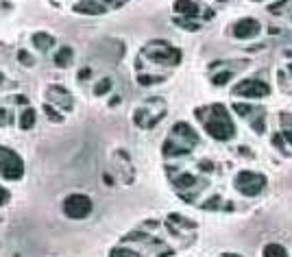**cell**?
Masks as SVG:
<instances>
[{"mask_svg":"<svg viewBox=\"0 0 292 257\" xmlns=\"http://www.w3.org/2000/svg\"><path fill=\"white\" fill-rule=\"evenodd\" d=\"M196 118L203 122L205 131L214 137L218 142H229L231 137H235V124L231 120L227 107L221 103H214V105H207V107H200L196 109Z\"/></svg>","mask_w":292,"mask_h":257,"instance_id":"1","label":"cell"},{"mask_svg":"<svg viewBox=\"0 0 292 257\" xmlns=\"http://www.w3.org/2000/svg\"><path fill=\"white\" fill-rule=\"evenodd\" d=\"M198 144V133L188 122H177L170 128V135L163 142V155L166 157H184L190 155Z\"/></svg>","mask_w":292,"mask_h":257,"instance_id":"2","label":"cell"},{"mask_svg":"<svg viewBox=\"0 0 292 257\" xmlns=\"http://www.w3.org/2000/svg\"><path fill=\"white\" fill-rule=\"evenodd\" d=\"M144 54H149L153 63H157V66H177L181 61V52L177 48H172L170 44H166L163 40H155L151 44L144 46Z\"/></svg>","mask_w":292,"mask_h":257,"instance_id":"3","label":"cell"},{"mask_svg":"<svg viewBox=\"0 0 292 257\" xmlns=\"http://www.w3.org/2000/svg\"><path fill=\"white\" fill-rule=\"evenodd\" d=\"M0 174L9 181H17L24 177V161L22 157L11 149L0 146Z\"/></svg>","mask_w":292,"mask_h":257,"instance_id":"4","label":"cell"},{"mask_svg":"<svg viewBox=\"0 0 292 257\" xmlns=\"http://www.w3.org/2000/svg\"><path fill=\"white\" fill-rule=\"evenodd\" d=\"M266 188V177L253 170H242L235 174V190L244 196H258Z\"/></svg>","mask_w":292,"mask_h":257,"instance_id":"5","label":"cell"},{"mask_svg":"<svg viewBox=\"0 0 292 257\" xmlns=\"http://www.w3.org/2000/svg\"><path fill=\"white\" fill-rule=\"evenodd\" d=\"M61 207H63V214H66L68 218H72V220H83V218H87L89 214H92V209H94L92 200H89V196H85V194L66 196Z\"/></svg>","mask_w":292,"mask_h":257,"instance_id":"6","label":"cell"},{"mask_svg":"<svg viewBox=\"0 0 292 257\" xmlns=\"http://www.w3.org/2000/svg\"><path fill=\"white\" fill-rule=\"evenodd\" d=\"M231 94L240 98H264L270 94V85L262 79H244L240 83H235Z\"/></svg>","mask_w":292,"mask_h":257,"instance_id":"7","label":"cell"},{"mask_svg":"<svg viewBox=\"0 0 292 257\" xmlns=\"http://www.w3.org/2000/svg\"><path fill=\"white\" fill-rule=\"evenodd\" d=\"M233 112L240 118H244V120H249L255 133H264V128H266V112H264L262 107H253L246 103H233Z\"/></svg>","mask_w":292,"mask_h":257,"instance_id":"8","label":"cell"},{"mask_svg":"<svg viewBox=\"0 0 292 257\" xmlns=\"http://www.w3.org/2000/svg\"><path fill=\"white\" fill-rule=\"evenodd\" d=\"M46 100H48V105H57L61 112H72V107H75V98H72L70 91L61 85H48L46 87Z\"/></svg>","mask_w":292,"mask_h":257,"instance_id":"9","label":"cell"},{"mask_svg":"<svg viewBox=\"0 0 292 257\" xmlns=\"http://www.w3.org/2000/svg\"><path fill=\"white\" fill-rule=\"evenodd\" d=\"M260 22L258 20H253V17H242V20H238L233 24V38H238V40H253L255 35L260 33Z\"/></svg>","mask_w":292,"mask_h":257,"instance_id":"10","label":"cell"},{"mask_svg":"<svg viewBox=\"0 0 292 257\" xmlns=\"http://www.w3.org/2000/svg\"><path fill=\"white\" fill-rule=\"evenodd\" d=\"M107 5H103L100 0H79L75 5V11L77 13H83V15H103L107 11Z\"/></svg>","mask_w":292,"mask_h":257,"instance_id":"11","label":"cell"},{"mask_svg":"<svg viewBox=\"0 0 292 257\" xmlns=\"http://www.w3.org/2000/svg\"><path fill=\"white\" fill-rule=\"evenodd\" d=\"M175 13L177 15H184V17H190L194 20L196 15H200V7L194 3V0H175Z\"/></svg>","mask_w":292,"mask_h":257,"instance_id":"12","label":"cell"},{"mask_svg":"<svg viewBox=\"0 0 292 257\" xmlns=\"http://www.w3.org/2000/svg\"><path fill=\"white\" fill-rule=\"evenodd\" d=\"M54 66L57 68H68L70 63H72V59H75V50L70 48V46H61V48L54 52Z\"/></svg>","mask_w":292,"mask_h":257,"instance_id":"13","label":"cell"},{"mask_svg":"<svg viewBox=\"0 0 292 257\" xmlns=\"http://www.w3.org/2000/svg\"><path fill=\"white\" fill-rule=\"evenodd\" d=\"M31 42H33L35 48L42 50V52H46L48 48H52V46H54V38H52V35H48V33H33Z\"/></svg>","mask_w":292,"mask_h":257,"instance_id":"14","label":"cell"},{"mask_svg":"<svg viewBox=\"0 0 292 257\" xmlns=\"http://www.w3.org/2000/svg\"><path fill=\"white\" fill-rule=\"evenodd\" d=\"M35 120H38V112H35L33 107L22 109V116H20V128L22 131H29L31 126H35Z\"/></svg>","mask_w":292,"mask_h":257,"instance_id":"15","label":"cell"},{"mask_svg":"<svg viewBox=\"0 0 292 257\" xmlns=\"http://www.w3.org/2000/svg\"><path fill=\"white\" fill-rule=\"evenodd\" d=\"M172 183H175L177 190H184V188L192 190V188H196V177L194 174H190V172H184V174H179V177L172 179Z\"/></svg>","mask_w":292,"mask_h":257,"instance_id":"16","label":"cell"},{"mask_svg":"<svg viewBox=\"0 0 292 257\" xmlns=\"http://www.w3.org/2000/svg\"><path fill=\"white\" fill-rule=\"evenodd\" d=\"M262 257H288V251L281 244H266L262 251Z\"/></svg>","mask_w":292,"mask_h":257,"instance_id":"17","label":"cell"},{"mask_svg":"<svg viewBox=\"0 0 292 257\" xmlns=\"http://www.w3.org/2000/svg\"><path fill=\"white\" fill-rule=\"evenodd\" d=\"M112 87H114V81L109 79V77H103V79H100L98 83L94 85V94H96V96H105V94H109V89H112Z\"/></svg>","mask_w":292,"mask_h":257,"instance_id":"18","label":"cell"},{"mask_svg":"<svg viewBox=\"0 0 292 257\" xmlns=\"http://www.w3.org/2000/svg\"><path fill=\"white\" fill-rule=\"evenodd\" d=\"M272 144H275V149L281 153V155H286V157H288V155H290V149H288V142L284 140V135H281V133H275V135H272Z\"/></svg>","mask_w":292,"mask_h":257,"instance_id":"19","label":"cell"},{"mask_svg":"<svg viewBox=\"0 0 292 257\" xmlns=\"http://www.w3.org/2000/svg\"><path fill=\"white\" fill-rule=\"evenodd\" d=\"M175 24L179 29H188V31H198L200 24H196L194 20H190V17H175Z\"/></svg>","mask_w":292,"mask_h":257,"instance_id":"20","label":"cell"},{"mask_svg":"<svg viewBox=\"0 0 292 257\" xmlns=\"http://www.w3.org/2000/svg\"><path fill=\"white\" fill-rule=\"evenodd\" d=\"M231 77H233V72H231V70L218 72V75L212 77V83H214V85H225V83H229V81H231Z\"/></svg>","mask_w":292,"mask_h":257,"instance_id":"21","label":"cell"},{"mask_svg":"<svg viewBox=\"0 0 292 257\" xmlns=\"http://www.w3.org/2000/svg\"><path fill=\"white\" fill-rule=\"evenodd\" d=\"M168 223H177V225L186 227V229H194L196 227V223H192V220H188V218H181L179 214H170L168 216Z\"/></svg>","mask_w":292,"mask_h":257,"instance_id":"22","label":"cell"},{"mask_svg":"<svg viewBox=\"0 0 292 257\" xmlns=\"http://www.w3.org/2000/svg\"><path fill=\"white\" fill-rule=\"evenodd\" d=\"M17 61H20V63H22V66H24V68H31V66H33V63H35V59H33V54H31L29 50H24V48H22V50H17Z\"/></svg>","mask_w":292,"mask_h":257,"instance_id":"23","label":"cell"},{"mask_svg":"<svg viewBox=\"0 0 292 257\" xmlns=\"http://www.w3.org/2000/svg\"><path fill=\"white\" fill-rule=\"evenodd\" d=\"M44 114H46V118H50L52 122H61L63 120V116L61 114H57V109H54V105H44Z\"/></svg>","mask_w":292,"mask_h":257,"instance_id":"24","label":"cell"},{"mask_svg":"<svg viewBox=\"0 0 292 257\" xmlns=\"http://www.w3.org/2000/svg\"><path fill=\"white\" fill-rule=\"evenodd\" d=\"M288 5H290V0H281V3H277V5H270V7H268V11H270V13H275V15L288 13Z\"/></svg>","mask_w":292,"mask_h":257,"instance_id":"25","label":"cell"},{"mask_svg":"<svg viewBox=\"0 0 292 257\" xmlns=\"http://www.w3.org/2000/svg\"><path fill=\"white\" fill-rule=\"evenodd\" d=\"M161 81H163V77H151V75H140L138 77V83L140 85H155V83H161Z\"/></svg>","mask_w":292,"mask_h":257,"instance_id":"26","label":"cell"},{"mask_svg":"<svg viewBox=\"0 0 292 257\" xmlns=\"http://www.w3.org/2000/svg\"><path fill=\"white\" fill-rule=\"evenodd\" d=\"M11 122H13V114L0 107V126H7V124H11Z\"/></svg>","mask_w":292,"mask_h":257,"instance_id":"27","label":"cell"},{"mask_svg":"<svg viewBox=\"0 0 292 257\" xmlns=\"http://www.w3.org/2000/svg\"><path fill=\"white\" fill-rule=\"evenodd\" d=\"M109 257H140V255L129 251V249H114L112 253H109Z\"/></svg>","mask_w":292,"mask_h":257,"instance_id":"28","label":"cell"},{"mask_svg":"<svg viewBox=\"0 0 292 257\" xmlns=\"http://www.w3.org/2000/svg\"><path fill=\"white\" fill-rule=\"evenodd\" d=\"M203 207L205 209H218V207H223V198L221 196H212V200H207Z\"/></svg>","mask_w":292,"mask_h":257,"instance_id":"29","label":"cell"},{"mask_svg":"<svg viewBox=\"0 0 292 257\" xmlns=\"http://www.w3.org/2000/svg\"><path fill=\"white\" fill-rule=\"evenodd\" d=\"M9 198H11V194H9V190L0 186V207L7 205V203H9Z\"/></svg>","mask_w":292,"mask_h":257,"instance_id":"30","label":"cell"},{"mask_svg":"<svg viewBox=\"0 0 292 257\" xmlns=\"http://www.w3.org/2000/svg\"><path fill=\"white\" fill-rule=\"evenodd\" d=\"M279 83L284 85V89L288 91V77H286V72H279Z\"/></svg>","mask_w":292,"mask_h":257,"instance_id":"31","label":"cell"},{"mask_svg":"<svg viewBox=\"0 0 292 257\" xmlns=\"http://www.w3.org/2000/svg\"><path fill=\"white\" fill-rule=\"evenodd\" d=\"M198 168H200V170L212 172V161H200V163H198Z\"/></svg>","mask_w":292,"mask_h":257,"instance_id":"32","label":"cell"},{"mask_svg":"<svg viewBox=\"0 0 292 257\" xmlns=\"http://www.w3.org/2000/svg\"><path fill=\"white\" fill-rule=\"evenodd\" d=\"M79 79H81V81H85V79H89V68H85V70H81V72H79Z\"/></svg>","mask_w":292,"mask_h":257,"instance_id":"33","label":"cell"},{"mask_svg":"<svg viewBox=\"0 0 292 257\" xmlns=\"http://www.w3.org/2000/svg\"><path fill=\"white\" fill-rule=\"evenodd\" d=\"M105 183H107V186H114V181H112V177H109V174H105Z\"/></svg>","mask_w":292,"mask_h":257,"instance_id":"34","label":"cell"},{"mask_svg":"<svg viewBox=\"0 0 292 257\" xmlns=\"http://www.w3.org/2000/svg\"><path fill=\"white\" fill-rule=\"evenodd\" d=\"M225 257H240V255H233V253H227Z\"/></svg>","mask_w":292,"mask_h":257,"instance_id":"35","label":"cell"},{"mask_svg":"<svg viewBox=\"0 0 292 257\" xmlns=\"http://www.w3.org/2000/svg\"><path fill=\"white\" fill-rule=\"evenodd\" d=\"M3 81H5V77H3V72H0V85H3Z\"/></svg>","mask_w":292,"mask_h":257,"instance_id":"36","label":"cell"},{"mask_svg":"<svg viewBox=\"0 0 292 257\" xmlns=\"http://www.w3.org/2000/svg\"><path fill=\"white\" fill-rule=\"evenodd\" d=\"M255 3H260V0H255Z\"/></svg>","mask_w":292,"mask_h":257,"instance_id":"37","label":"cell"}]
</instances>
